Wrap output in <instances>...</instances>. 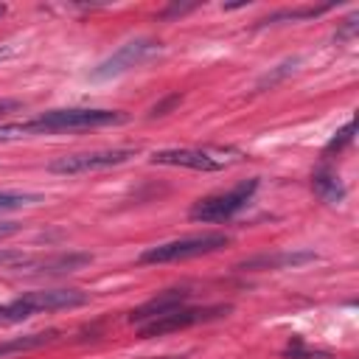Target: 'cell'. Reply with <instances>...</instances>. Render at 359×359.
<instances>
[{"label": "cell", "instance_id": "cell-1", "mask_svg": "<svg viewBox=\"0 0 359 359\" xmlns=\"http://www.w3.org/2000/svg\"><path fill=\"white\" fill-rule=\"evenodd\" d=\"M126 115L118 109H90V107H76V109H53L45 112L34 121H22V137L28 135H48V132H67V129H98V126H118L123 123Z\"/></svg>", "mask_w": 359, "mask_h": 359}, {"label": "cell", "instance_id": "cell-2", "mask_svg": "<svg viewBox=\"0 0 359 359\" xmlns=\"http://www.w3.org/2000/svg\"><path fill=\"white\" fill-rule=\"evenodd\" d=\"M90 300L87 292L81 289H39V292H25L11 303L0 306V325H14L22 323L34 314L42 311H59V309H79Z\"/></svg>", "mask_w": 359, "mask_h": 359}, {"label": "cell", "instance_id": "cell-3", "mask_svg": "<svg viewBox=\"0 0 359 359\" xmlns=\"http://www.w3.org/2000/svg\"><path fill=\"white\" fill-rule=\"evenodd\" d=\"M230 238L224 233H202V236H188V238H177V241H165L157 247H149L140 252V264H171V261H188L196 255H208L216 252L222 247H227Z\"/></svg>", "mask_w": 359, "mask_h": 359}, {"label": "cell", "instance_id": "cell-4", "mask_svg": "<svg viewBox=\"0 0 359 359\" xmlns=\"http://www.w3.org/2000/svg\"><path fill=\"white\" fill-rule=\"evenodd\" d=\"M255 191H258V180H244V182L233 185L224 194H213V196H205V199L194 202L188 216L194 222H227L252 199Z\"/></svg>", "mask_w": 359, "mask_h": 359}, {"label": "cell", "instance_id": "cell-5", "mask_svg": "<svg viewBox=\"0 0 359 359\" xmlns=\"http://www.w3.org/2000/svg\"><path fill=\"white\" fill-rule=\"evenodd\" d=\"M137 149H101V151H79V154H65L56 157L53 163H48L50 174H90V171H104L112 165L126 163L129 157H135Z\"/></svg>", "mask_w": 359, "mask_h": 359}, {"label": "cell", "instance_id": "cell-6", "mask_svg": "<svg viewBox=\"0 0 359 359\" xmlns=\"http://www.w3.org/2000/svg\"><path fill=\"white\" fill-rule=\"evenodd\" d=\"M230 311V306H180L163 317H154L149 323L140 325V337H160V334H171V331H182L191 328L196 323H208V320H219Z\"/></svg>", "mask_w": 359, "mask_h": 359}, {"label": "cell", "instance_id": "cell-7", "mask_svg": "<svg viewBox=\"0 0 359 359\" xmlns=\"http://www.w3.org/2000/svg\"><path fill=\"white\" fill-rule=\"evenodd\" d=\"M160 50V42L154 39H132L126 45H121L112 56H107L95 70H93V79H112V76H121L132 67H137L140 62H146L149 56H154Z\"/></svg>", "mask_w": 359, "mask_h": 359}, {"label": "cell", "instance_id": "cell-8", "mask_svg": "<svg viewBox=\"0 0 359 359\" xmlns=\"http://www.w3.org/2000/svg\"><path fill=\"white\" fill-rule=\"evenodd\" d=\"M154 165H180V168H194V171H219L224 168V160H216L208 151L199 149H163L151 154Z\"/></svg>", "mask_w": 359, "mask_h": 359}, {"label": "cell", "instance_id": "cell-9", "mask_svg": "<svg viewBox=\"0 0 359 359\" xmlns=\"http://www.w3.org/2000/svg\"><path fill=\"white\" fill-rule=\"evenodd\" d=\"M191 300V292L185 289V286H180V289H165V292H160V294H154L151 300H146V303H140L137 309H132V314H129V323H149V320H154V317H163V314H168V311H174V309H180V306H185Z\"/></svg>", "mask_w": 359, "mask_h": 359}, {"label": "cell", "instance_id": "cell-10", "mask_svg": "<svg viewBox=\"0 0 359 359\" xmlns=\"http://www.w3.org/2000/svg\"><path fill=\"white\" fill-rule=\"evenodd\" d=\"M317 255L311 250H286V252H266V255H255L250 261L241 264V269H283V266H300L314 261Z\"/></svg>", "mask_w": 359, "mask_h": 359}, {"label": "cell", "instance_id": "cell-11", "mask_svg": "<svg viewBox=\"0 0 359 359\" xmlns=\"http://www.w3.org/2000/svg\"><path fill=\"white\" fill-rule=\"evenodd\" d=\"M56 337H59V331H36V334H25V337H11V339L0 342V359L25 353V351H36L42 345H50Z\"/></svg>", "mask_w": 359, "mask_h": 359}, {"label": "cell", "instance_id": "cell-12", "mask_svg": "<svg viewBox=\"0 0 359 359\" xmlns=\"http://www.w3.org/2000/svg\"><path fill=\"white\" fill-rule=\"evenodd\" d=\"M311 185H314V194H317L323 202H339V199L345 196V188H342L339 177H337L334 171H328V168H320V171L314 174V180H311Z\"/></svg>", "mask_w": 359, "mask_h": 359}, {"label": "cell", "instance_id": "cell-13", "mask_svg": "<svg viewBox=\"0 0 359 359\" xmlns=\"http://www.w3.org/2000/svg\"><path fill=\"white\" fill-rule=\"evenodd\" d=\"M328 8H334V3H323V6H303V8H283V11H275V14H269V17H266V20H261L258 25H278V22L311 20V17H320V14H325Z\"/></svg>", "mask_w": 359, "mask_h": 359}, {"label": "cell", "instance_id": "cell-14", "mask_svg": "<svg viewBox=\"0 0 359 359\" xmlns=\"http://www.w3.org/2000/svg\"><path fill=\"white\" fill-rule=\"evenodd\" d=\"M90 261H93V255H87V252H65V255H56V258H45L36 266V272H73V269H79Z\"/></svg>", "mask_w": 359, "mask_h": 359}, {"label": "cell", "instance_id": "cell-15", "mask_svg": "<svg viewBox=\"0 0 359 359\" xmlns=\"http://www.w3.org/2000/svg\"><path fill=\"white\" fill-rule=\"evenodd\" d=\"M39 194H11V191H0V210H17L25 205L39 202Z\"/></svg>", "mask_w": 359, "mask_h": 359}, {"label": "cell", "instance_id": "cell-16", "mask_svg": "<svg viewBox=\"0 0 359 359\" xmlns=\"http://www.w3.org/2000/svg\"><path fill=\"white\" fill-rule=\"evenodd\" d=\"M353 140V121H348L331 140H328V146H325V154H331V151H342L348 143Z\"/></svg>", "mask_w": 359, "mask_h": 359}, {"label": "cell", "instance_id": "cell-17", "mask_svg": "<svg viewBox=\"0 0 359 359\" xmlns=\"http://www.w3.org/2000/svg\"><path fill=\"white\" fill-rule=\"evenodd\" d=\"M283 356H289V359H331V353H325V351H311V348H306L300 339H297L294 345H289Z\"/></svg>", "mask_w": 359, "mask_h": 359}, {"label": "cell", "instance_id": "cell-18", "mask_svg": "<svg viewBox=\"0 0 359 359\" xmlns=\"http://www.w3.org/2000/svg\"><path fill=\"white\" fill-rule=\"evenodd\" d=\"M292 70H294V62H283V65H280V67H278V70H275V73H266V76H264V79H261V81H258V87H261V90H264V87H266V84H269V87H272V84H275V81H280V79H283V76H289V73H292Z\"/></svg>", "mask_w": 359, "mask_h": 359}, {"label": "cell", "instance_id": "cell-19", "mask_svg": "<svg viewBox=\"0 0 359 359\" xmlns=\"http://www.w3.org/2000/svg\"><path fill=\"white\" fill-rule=\"evenodd\" d=\"M28 258L17 250H0V266H14V264H25Z\"/></svg>", "mask_w": 359, "mask_h": 359}, {"label": "cell", "instance_id": "cell-20", "mask_svg": "<svg viewBox=\"0 0 359 359\" xmlns=\"http://www.w3.org/2000/svg\"><path fill=\"white\" fill-rule=\"evenodd\" d=\"M180 101H182V98H180L177 93H174V95H168L165 101H160V104H154V107H151V118H157V115H165V112H168L171 107H177Z\"/></svg>", "mask_w": 359, "mask_h": 359}, {"label": "cell", "instance_id": "cell-21", "mask_svg": "<svg viewBox=\"0 0 359 359\" xmlns=\"http://www.w3.org/2000/svg\"><path fill=\"white\" fill-rule=\"evenodd\" d=\"M356 20H359L356 14H353V17H348V20H345V25L337 31V39H351V36L356 34V28H359V22H356Z\"/></svg>", "mask_w": 359, "mask_h": 359}, {"label": "cell", "instance_id": "cell-22", "mask_svg": "<svg viewBox=\"0 0 359 359\" xmlns=\"http://www.w3.org/2000/svg\"><path fill=\"white\" fill-rule=\"evenodd\" d=\"M6 56H8V48H0V62H3Z\"/></svg>", "mask_w": 359, "mask_h": 359}, {"label": "cell", "instance_id": "cell-23", "mask_svg": "<svg viewBox=\"0 0 359 359\" xmlns=\"http://www.w3.org/2000/svg\"><path fill=\"white\" fill-rule=\"evenodd\" d=\"M3 14H6V6H3V3H0V17H3Z\"/></svg>", "mask_w": 359, "mask_h": 359}]
</instances>
